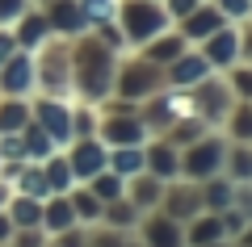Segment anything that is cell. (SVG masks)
Masks as SVG:
<instances>
[{
  "mask_svg": "<svg viewBox=\"0 0 252 247\" xmlns=\"http://www.w3.org/2000/svg\"><path fill=\"white\" fill-rule=\"evenodd\" d=\"M122 55L109 51L97 34H80V42L72 46V88L84 97V105H101L105 97H114V76Z\"/></svg>",
  "mask_w": 252,
  "mask_h": 247,
  "instance_id": "1",
  "label": "cell"
},
{
  "mask_svg": "<svg viewBox=\"0 0 252 247\" xmlns=\"http://www.w3.org/2000/svg\"><path fill=\"white\" fill-rule=\"evenodd\" d=\"M164 84V67H156L143 55H130V59H118V76H114V97L130 101V105H143L147 97H156Z\"/></svg>",
  "mask_w": 252,
  "mask_h": 247,
  "instance_id": "2",
  "label": "cell"
},
{
  "mask_svg": "<svg viewBox=\"0 0 252 247\" xmlns=\"http://www.w3.org/2000/svg\"><path fill=\"white\" fill-rule=\"evenodd\" d=\"M118 26L126 34V46H143L156 34L172 29V17L160 0H118Z\"/></svg>",
  "mask_w": 252,
  "mask_h": 247,
  "instance_id": "3",
  "label": "cell"
},
{
  "mask_svg": "<svg viewBox=\"0 0 252 247\" xmlns=\"http://www.w3.org/2000/svg\"><path fill=\"white\" fill-rule=\"evenodd\" d=\"M231 105H235V92H231V84H227L223 71H210L202 84L189 88V109H193V117H202L210 130H223Z\"/></svg>",
  "mask_w": 252,
  "mask_h": 247,
  "instance_id": "4",
  "label": "cell"
},
{
  "mask_svg": "<svg viewBox=\"0 0 252 247\" xmlns=\"http://www.w3.org/2000/svg\"><path fill=\"white\" fill-rule=\"evenodd\" d=\"M223 155H227V138L219 130H206L198 142L181 147V176L185 180H210L223 172Z\"/></svg>",
  "mask_w": 252,
  "mask_h": 247,
  "instance_id": "5",
  "label": "cell"
},
{
  "mask_svg": "<svg viewBox=\"0 0 252 247\" xmlns=\"http://www.w3.org/2000/svg\"><path fill=\"white\" fill-rule=\"evenodd\" d=\"M97 138L105 142V147H139V142H147L152 134H147L143 117H139V105H130V101H118L109 113H101Z\"/></svg>",
  "mask_w": 252,
  "mask_h": 247,
  "instance_id": "6",
  "label": "cell"
},
{
  "mask_svg": "<svg viewBox=\"0 0 252 247\" xmlns=\"http://www.w3.org/2000/svg\"><path fill=\"white\" fill-rule=\"evenodd\" d=\"M34 84H42L46 97H67L72 92V46H46L34 63Z\"/></svg>",
  "mask_w": 252,
  "mask_h": 247,
  "instance_id": "7",
  "label": "cell"
},
{
  "mask_svg": "<svg viewBox=\"0 0 252 247\" xmlns=\"http://www.w3.org/2000/svg\"><path fill=\"white\" fill-rule=\"evenodd\" d=\"M202 210H206V205H202V185H198V180L177 176V180H168V185H164L160 214H168L172 222H181V226H185V222H189V218H198Z\"/></svg>",
  "mask_w": 252,
  "mask_h": 247,
  "instance_id": "8",
  "label": "cell"
},
{
  "mask_svg": "<svg viewBox=\"0 0 252 247\" xmlns=\"http://www.w3.org/2000/svg\"><path fill=\"white\" fill-rule=\"evenodd\" d=\"M210 71L215 67L206 63V55H202L198 46H189V51H181L177 59L164 67V84H168V88H193V84H202Z\"/></svg>",
  "mask_w": 252,
  "mask_h": 247,
  "instance_id": "9",
  "label": "cell"
},
{
  "mask_svg": "<svg viewBox=\"0 0 252 247\" xmlns=\"http://www.w3.org/2000/svg\"><path fill=\"white\" fill-rule=\"evenodd\" d=\"M67 164H72V176L76 180H93L97 172L109 168V147L101 138H72Z\"/></svg>",
  "mask_w": 252,
  "mask_h": 247,
  "instance_id": "10",
  "label": "cell"
},
{
  "mask_svg": "<svg viewBox=\"0 0 252 247\" xmlns=\"http://www.w3.org/2000/svg\"><path fill=\"white\" fill-rule=\"evenodd\" d=\"M34 117H38V126L51 134L55 147H67V142H72V109H67L63 97H42L34 105Z\"/></svg>",
  "mask_w": 252,
  "mask_h": 247,
  "instance_id": "11",
  "label": "cell"
},
{
  "mask_svg": "<svg viewBox=\"0 0 252 247\" xmlns=\"http://www.w3.org/2000/svg\"><path fill=\"white\" fill-rule=\"evenodd\" d=\"M198 51L206 55V63H210L215 71H231L235 63H240V34H235V26L227 21L223 29H215L210 38H202Z\"/></svg>",
  "mask_w": 252,
  "mask_h": 247,
  "instance_id": "12",
  "label": "cell"
},
{
  "mask_svg": "<svg viewBox=\"0 0 252 247\" xmlns=\"http://www.w3.org/2000/svg\"><path fill=\"white\" fill-rule=\"evenodd\" d=\"M139 243L143 247H185V226L172 222L168 214L152 210L139 218Z\"/></svg>",
  "mask_w": 252,
  "mask_h": 247,
  "instance_id": "13",
  "label": "cell"
},
{
  "mask_svg": "<svg viewBox=\"0 0 252 247\" xmlns=\"http://www.w3.org/2000/svg\"><path fill=\"white\" fill-rule=\"evenodd\" d=\"M143 172H152L160 180H177L181 176V147H172L168 138L152 134L143 142Z\"/></svg>",
  "mask_w": 252,
  "mask_h": 247,
  "instance_id": "14",
  "label": "cell"
},
{
  "mask_svg": "<svg viewBox=\"0 0 252 247\" xmlns=\"http://www.w3.org/2000/svg\"><path fill=\"white\" fill-rule=\"evenodd\" d=\"M223 26H227V17L219 13V4H215V0H202V4H198L193 13H189V17H181V21H177L181 38H185L189 46H198L202 38H210L215 29H223Z\"/></svg>",
  "mask_w": 252,
  "mask_h": 247,
  "instance_id": "15",
  "label": "cell"
},
{
  "mask_svg": "<svg viewBox=\"0 0 252 247\" xmlns=\"http://www.w3.org/2000/svg\"><path fill=\"white\" fill-rule=\"evenodd\" d=\"M0 88L9 92V97H21V92L34 88V59H30V51H13L4 59V67H0Z\"/></svg>",
  "mask_w": 252,
  "mask_h": 247,
  "instance_id": "16",
  "label": "cell"
},
{
  "mask_svg": "<svg viewBox=\"0 0 252 247\" xmlns=\"http://www.w3.org/2000/svg\"><path fill=\"white\" fill-rule=\"evenodd\" d=\"M164 185H168V180L152 176V172H139V176L126 180V201L135 205L139 214H152V210H160V201H164Z\"/></svg>",
  "mask_w": 252,
  "mask_h": 247,
  "instance_id": "17",
  "label": "cell"
},
{
  "mask_svg": "<svg viewBox=\"0 0 252 247\" xmlns=\"http://www.w3.org/2000/svg\"><path fill=\"white\" fill-rule=\"evenodd\" d=\"M181 51H189V42L181 38V29L172 26V29H164V34H156L152 42H143V51H139V55H143V59H152L156 67H168Z\"/></svg>",
  "mask_w": 252,
  "mask_h": 247,
  "instance_id": "18",
  "label": "cell"
},
{
  "mask_svg": "<svg viewBox=\"0 0 252 247\" xmlns=\"http://www.w3.org/2000/svg\"><path fill=\"white\" fill-rule=\"evenodd\" d=\"M46 21H51V29H55V34H67V38L89 34V26H84L80 4H76V0H55L51 9H46Z\"/></svg>",
  "mask_w": 252,
  "mask_h": 247,
  "instance_id": "19",
  "label": "cell"
},
{
  "mask_svg": "<svg viewBox=\"0 0 252 247\" xmlns=\"http://www.w3.org/2000/svg\"><path fill=\"white\" fill-rule=\"evenodd\" d=\"M42 226L51 230V235L80 226V222H76V210H72V197H67V193H51V197H46V205H42Z\"/></svg>",
  "mask_w": 252,
  "mask_h": 247,
  "instance_id": "20",
  "label": "cell"
},
{
  "mask_svg": "<svg viewBox=\"0 0 252 247\" xmlns=\"http://www.w3.org/2000/svg\"><path fill=\"white\" fill-rule=\"evenodd\" d=\"M223 176L235 185H252V142H227Z\"/></svg>",
  "mask_w": 252,
  "mask_h": 247,
  "instance_id": "21",
  "label": "cell"
},
{
  "mask_svg": "<svg viewBox=\"0 0 252 247\" xmlns=\"http://www.w3.org/2000/svg\"><path fill=\"white\" fill-rule=\"evenodd\" d=\"M215 239H227L223 235V218L210 210H202L198 218L185 222V247H202V243H215Z\"/></svg>",
  "mask_w": 252,
  "mask_h": 247,
  "instance_id": "22",
  "label": "cell"
},
{
  "mask_svg": "<svg viewBox=\"0 0 252 247\" xmlns=\"http://www.w3.org/2000/svg\"><path fill=\"white\" fill-rule=\"evenodd\" d=\"M198 185H202V205H206L210 214H223L227 205L235 201V180H227L223 172L210 176V180H198Z\"/></svg>",
  "mask_w": 252,
  "mask_h": 247,
  "instance_id": "23",
  "label": "cell"
},
{
  "mask_svg": "<svg viewBox=\"0 0 252 247\" xmlns=\"http://www.w3.org/2000/svg\"><path fill=\"white\" fill-rule=\"evenodd\" d=\"M219 134L227 142H252V101H235Z\"/></svg>",
  "mask_w": 252,
  "mask_h": 247,
  "instance_id": "24",
  "label": "cell"
},
{
  "mask_svg": "<svg viewBox=\"0 0 252 247\" xmlns=\"http://www.w3.org/2000/svg\"><path fill=\"white\" fill-rule=\"evenodd\" d=\"M139 218H143V214L126 201V197L105 201V210H101V226H109V230H139Z\"/></svg>",
  "mask_w": 252,
  "mask_h": 247,
  "instance_id": "25",
  "label": "cell"
},
{
  "mask_svg": "<svg viewBox=\"0 0 252 247\" xmlns=\"http://www.w3.org/2000/svg\"><path fill=\"white\" fill-rule=\"evenodd\" d=\"M109 172H118L122 180L143 172V142L139 147H109Z\"/></svg>",
  "mask_w": 252,
  "mask_h": 247,
  "instance_id": "26",
  "label": "cell"
},
{
  "mask_svg": "<svg viewBox=\"0 0 252 247\" xmlns=\"http://www.w3.org/2000/svg\"><path fill=\"white\" fill-rule=\"evenodd\" d=\"M46 34H51L46 13H26V17H21V29H17V46H21V51H38Z\"/></svg>",
  "mask_w": 252,
  "mask_h": 247,
  "instance_id": "27",
  "label": "cell"
},
{
  "mask_svg": "<svg viewBox=\"0 0 252 247\" xmlns=\"http://www.w3.org/2000/svg\"><path fill=\"white\" fill-rule=\"evenodd\" d=\"M42 176L46 185H51V193H72V164H67V155H46L42 159Z\"/></svg>",
  "mask_w": 252,
  "mask_h": 247,
  "instance_id": "28",
  "label": "cell"
},
{
  "mask_svg": "<svg viewBox=\"0 0 252 247\" xmlns=\"http://www.w3.org/2000/svg\"><path fill=\"white\" fill-rule=\"evenodd\" d=\"M72 210H76V222H80V226H93V222H101V210H105V205L97 201V197H93V189L84 185V189H76L72 185Z\"/></svg>",
  "mask_w": 252,
  "mask_h": 247,
  "instance_id": "29",
  "label": "cell"
},
{
  "mask_svg": "<svg viewBox=\"0 0 252 247\" xmlns=\"http://www.w3.org/2000/svg\"><path fill=\"white\" fill-rule=\"evenodd\" d=\"M84 185L93 189V197H97L101 205H105V201H118V197H126V180L118 176V172H109V168L97 172L93 180H84Z\"/></svg>",
  "mask_w": 252,
  "mask_h": 247,
  "instance_id": "30",
  "label": "cell"
},
{
  "mask_svg": "<svg viewBox=\"0 0 252 247\" xmlns=\"http://www.w3.org/2000/svg\"><path fill=\"white\" fill-rule=\"evenodd\" d=\"M80 4V17L89 29L105 26V21H118V0H76Z\"/></svg>",
  "mask_w": 252,
  "mask_h": 247,
  "instance_id": "31",
  "label": "cell"
},
{
  "mask_svg": "<svg viewBox=\"0 0 252 247\" xmlns=\"http://www.w3.org/2000/svg\"><path fill=\"white\" fill-rule=\"evenodd\" d=\"M13 226L17 230H30V226H42V201H38V197H26L21 193L17 201H13Z\"/></svg>",
  "mask_w": 252,
  "mask_h": 247,
  "instance_id": "32",
  "label": "cell"
},
{
  "mask_svg": "<svg viewBox=\"0 0 252 247\" xmlns=\"http://www.w3.org/2000/svg\"><path fill=\"white\" fill-rule=\"evenodd\" d=\"M21 147H26V159H46V155H55L51 134H46L38 122H26V138H21Z\"/></svg>",
  "mask_w": 252,
  "mask_h": 247,
  "instance_id": "33",
  "label": "cell"
},
{
  "mask_svg": "<svg viewBox=\"0 0 252 247\" xmlns=\"http://www.w3.org/2000/svg\"><path fill=\"white\" fill-rule=\"evenodd\" d=\"M97 126H101V113L97 109H72V138H97Z\"/></svg>",
  "mask_w": 252,
  "mask_h": 247,
  "instance_id": "34",
  "label": "cell"
},
{
  "mask_svg": "<svg viewBox=\"0 0 252 247\" xmlns=\"http://www.w3.org/2000/svg\"><path fill=\"white\" fill-rule=\"evenodd\" d=\"M227 84H231L235 101H252V63H235L231 71H223Z\"/></svg>",
  "mask_w": 252,
  "mask_h": 247,
  "instance_id": "35",
  "label": "cell"
},
{
  "mask_svg": "<svg viewBox=\"0 0 252 247\" xmlns=\"http://www.w3.org/2000/svg\"><path fill=\"white\" fill-rule=\"evenodd\" d=\"M26 122H30V109L21 105V101H9V105L0 109V130H4V134L26 130Z\"/></svg>",
  "mask_w": 252,
  "mask_h": 247,
  "instance_id": "36",
  "label": "cell"
},
{
  "mask_svg": "<svg viewBox=\"0 0 252 247\" xmlns=\"http://www.w3.org/2000/svg\"><path fill=\"white\" fill-rule=\"evenodd\" d=\"M21 193H26V197H38V201L51 197V185H46L42 168H26V172H21Z\"/></svg>",
  "mask_w": 252,
  "mask_h": 247,
  "instance_id": "37",
  "label": "cell"
},
{
  "mask_svg": "<svg viewBox=\"0 0 252 247\" xmlns=\"http://www.w3.org/2000/svg\"><path fill=\"white\" fill-rule=\"evenodd\" d=\"M215 4H219V13H223L231 26L244 21V17H252V0H215Z\"/></svg>",
  "mask_w": 252,
  "mask_h": 247,
  "instance_id": "38",
  "label": "cell"
},
{
  "mask_svg": "<svg viewBox=\"0 0 252 247\" xmlns=\"http://www.w3.org/2000/svg\"><path fill=\"white\" fill-rule=\"evenodd\" d=\"M235 34H240V63H252V17L235 21Z\"/></svg>",
  "mask_w": 252,
  "mask_h": 247,
  "instance_id": "39",
  "label": "cell"
},
{
  "mask_svg": "<svg viewBox=\"0 0 252 247\" xmlns=\"http://www.w3.org/2000/svg\"><path fill=\"white\" fill-rule=\"evenodd\" d=\"M160 4H164V13H168V17H172V26H177L181 17H189V13L198 9L202 0H160Z\"/></svg>",
  "mask_w": 252,
  "mask_h": 247,
  "instance_id": "40",
  "label": "cell"
},
{
  "mask_svg": "<svg viewBox=\"0 0 252 247\" xmlns=\"http://www.w3.org/2000/svg\"><path fill=\"white\" fill-rule=\"evenodd\" d=\"M89 243V230L84 226H72V230H59L55 235V247H84Z\"/></svg>",
  "mask_w": 252,
  "mask_h": 247,
  "instance_id": "41",
  "label": "cell"
},
{
  "mask_svg": "<svg viewBox=\"0 0 252 247\" xmlns=\"http://www.w3.org/2000/svg\"><path fill=\"white\" fill-rule=\"evenodd\" d=\"M0 155H4V159H26V147H21L17 134H9V138L0 142Z\"/></svg>",
  "mask_w": 252,
  "mask_h": 247,
  "instance_id": "42",
  "label": "cell"
},
{
  "mask_svg": "<svg viewBox=\"0 0 252 247\" xmlns=\"http://www.w3.org/2000/svg\"><path fill=\"white\" fill-rule=\"evenodd\" d=\"M21 9H26V0H0V21H9V17H17Z\"/></svg>",
  "mask_w": 252,
  "mask_h": 247,
  "instance_id": "43",
  "label": "cell"
},
{
  "mask_svg": "<svg viewBox=\"0 0 252 247\" xmlns=\"http://www.w3.org/2000/svg\"><path fill=\"white\" fill-rule=\"evenodd\" d=\"M17 51V38H9V34H0V67H4V59Z\"/></svg>",
  "mask_w": 252,
  "mask_h": 247,
  "instance_id": "44",
  "label": "cell"
},
{
  "mask_svg": "<svg viewBox=\"0 0 252 247\" xmlns=\"http://www.w3.org/2000/svg\"><path fill=\"white\" fill-rule=\"evenodd\" d=\"M202 247H235V239H215V243H202Z\"/></svg>",
  "mask_w": 252,
  "mask_h": 247,
  "instance_id": "45",
  "label": "cell"
},
{
  "mask_svg": "<svg viewBox=\"0 0 252 247\" xmlns=\"http://www.w3.org/2000/svg\"><path fill=\"white\" fill-rule=\"evenodd\" d=\"M9 230H13V222H9V218H0V239H9Z\"/></svg>",
  "mask_w": 252,
  "mask_h": 247,
  "instance_id": "46",
  "label": "cell"
},
{
  "mask_svg": "<svg viewBox=\"0 0 252 247\" xmlns=\"http://www.w3.org/2000/svg\"><path fill=\"white\" fill-rule=\"evenodd\" d=\"M0 197H4V193H0Z\"/></svg>",
  "mask_w": 252,
  "mask_h": 247,
  "instance_id": "47",
  "label": "cell"
},
{
  "mask_svg": "<svg viewBox=\"0 0 252 247\" xmlns=\"http://www.w3.org/2000/svg\"><path fill=\"white\" fill-rule=\"evenodd\" d=\"M248 247H252V243H248Z\"/></svg>",
  "mask_w": 252,
  "mask_h": 247,
  "instance_id": "48",
  "label": "cell"
}]
</instances>
